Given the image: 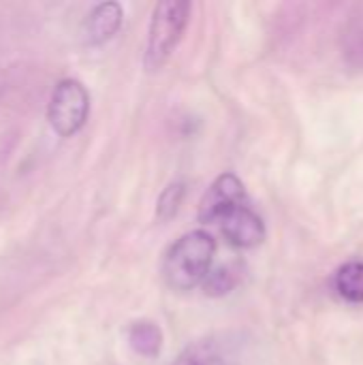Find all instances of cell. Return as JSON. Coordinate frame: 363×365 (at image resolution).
Listing matches in <instances>:
<instances>
[{
	"label": "cell",
	"instance_id": "obj_12",
	"mask_svg": "<svg viewBox=\"0 0 363 365\" xmlns=\"http://www.w3.org/2000/svg\"><path fill=\"white\" fill-rule=\"evenodd\" d=\"M353 53L357 56V62L363 66V34H362V38L357 41V45H355V51H353Z\"/></svg>",
	"mask_w": 363,
	"mask_h": 365
},
{
	"label": "cell",
	"instance_id": "obj_7",
	"mask_svg": "<svg viewBox=\"0 0 363 365\" xmlns=\"http://www.w3.org/2000/svg\"><path fill=\"white\" fill-rule=\"evenodd\" d=\"M173 365H237V359L229 342L208 338L186 346Z\"/></svg>",
	"mask_w": 363,
	"mask_h": 365
},
{
	"label": "cell",
	"instance_id": "obj_9",
	"mask_svg": "<svg viewBox=\"0 0 363 365\" xmlns=\"http://www.w3.org/2000/svg\"><path fill=\"white\" fill-rule=\"evenodd\" d=\"M336 291L342 299L351 304H363V263L351 261L342 265L336 274Z\"/></svg>",
	"mask_w": 363,
	"mask_h": 365
},
{
	"label": "cell",
	"instance_id": "obj_11",
	"mask_svg": "<svg viewBox=\"0 0 363 365\" xmlns=\"http://www.w3.org/2000/svg\"><path fill=\"white\" fill-rule=\"evenodd\" d=\"M182 199H184V184L182 182L169 184L163 190L160 199H158V207H156L158 210V218L160 220H169L171 216H175V212L182 205Z\"/></svg>",
	"mask_w": 363,
	"mask_h": 365
},
{
	"label": "cell",
	"instance_id": "obj_2",
	"mask_svg": "<svg viewBox=\"0 0 363 365\" xmlns=\"http://www.w3.org/2000/svg\"><path fill=\"white\" fill-rule=\"evenodd\" d=\"M190 2L186 0H165L158 2L150 30H148V45H145V68L158 71L178 47L188 19H190Z\"/></svg>",
	"mask_w": 363,
	"mask_h": 365
},
{
	"label": "cell",
	"instance_id": "obj_10",
	"mask_svg": "<svg viewBox=\"0 0 363 365\" xmlns=\"http://www.w3.org/2000/svg\"><path fill=\"white\" fill-rule=\"evenodd\" d=\"M240 280V272L233 267V265H225V267H218L214 272H210V276L205 278L203 282V289H205V295H212V297H220V295H227L235 289Z\"/></svg>",
	"mask_w": 363,
	"mask_h": 365
},
{
	"label": "cell",
	"instance_id": "obj_5",
	"mask_svg": "<svg viewBox=\"0 0 363 365\" xmlns=\"http://www.w3.org/2000/svg\"><path fill=\"white\" fill-rule=\"evenodd\" d=\"M223 235L231 246L237 248H255L265 240V225L261 216L250 210V205H240L231 214L220 220Z\"/></svg>",
	"mask_w": 363,
	"mask_h": 365
},
{
	"label": "cell",
	"instance_id": "obj_4",
	"mask_svg": "<svg viewBox=\"0 0 363 365\" xmlns=\"http://www.w3.org/2000/svg\"><path fill=\"white\" fill-rule=\"evenodd\" d=\"M246 205V190L235 173H223L214 180L199 205V220L208 225H220V220L235 207Z\"/></svg>",
	"mask_w": 363,
	"mask_h": 365
},
{
	"label": "cell",
	"instance_id": "obj_1",
	"mask_svg": "<svg viewBox=\"0 0 363 365\" xmlns=\"http://www.w3.org/2000/svg\"><path fill=\"white\" fill-rule=\"evenodd\" d=\"M216 257V240L208 231L182 235L165 257L163 276L175 291H190L205 282Z\"/></svg>",
	"mask_w": 363,
	"mask_h": 365
},
{
	"label": "cell",
	"instance_id": "obj_3",
	"mask_svg": "<svg viewBox=\"0 0 363 365\" xmlns=\"http://www.w3.org/2000/svg\"><path fill=\"white\" fill-rule=\"evenodd\" d=\"M88 113H90V94L83 88V83L77 79L58 81L47 107V118L51 128L60 137H71L86 124Z\"/></svg>",
	"mask_w": 363,
	"mask_h": 365
},
{
	"label": "cell",
	"instance_id": "obj_8",
	"mask_svg": "<svg viewBox=\"0 0 363 365\" xmlns=\"http://www.w3.org/2000/svg\"><path fill=\"white\" fill-rule=\"evenodd\" d=\"M128 342L135 353L152 359L163 349V331L158 329V325H154L150 321H139V323H133V327L128 331Z\"/></svg>",
	"mask_w": 363,
	"mask_h": 365
},
{
	"label": "cell",
	"instance_id": "obj_6",
	"mask_svg": "<svg viewBox=\"0 0 363 365\" xmlns=\"http://www.w3.org/2000/svg\"><path fill=\"white\" fill-rule=\"evenodd\" d=\"M122 17L124 11L118 2H101L96 4L83 26L86 32V41L90 45H101L105 41H109L122 26Z\"/></svg>",
	"mask_w": 363,
	"mask_h": 365
}]
</instances>
